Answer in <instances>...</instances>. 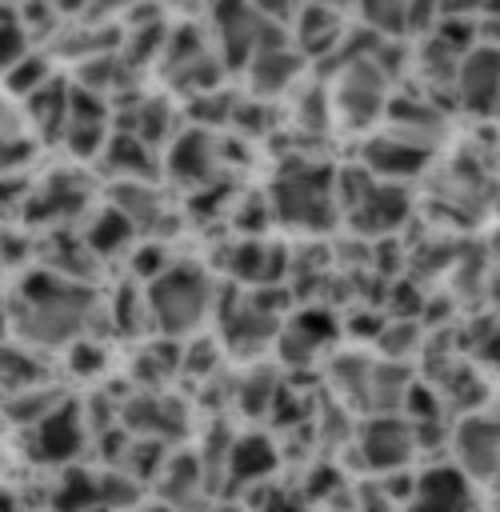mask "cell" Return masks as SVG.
Segmentation results:
<instances>
[{"label": "cell", "instance_id": "1", "mask_svg": "<svg viewBox=\"0 0 500 512\" xmlns=\"http://www.w3.org/2000/svg\"><path fill=\"white\" fill-rule=\"evenodd\" d=\"M4 304H8L12 340H20L44 356H60L68 344H76L84 336H96V340L112 336L108 312H104V288L60 280L36 264L24 268L4 288Z\"/></svg>", "mask_w": 500, "mask_h": 512}, {"label": "cell", "instance_id": "2", "mask_svg": "<svg viewBox=\"0 0 500 512\" xmlns=\"http://www.w3.org/2000/svg\"><path fill=\"white\" fill-rule=\"evenodd\" d=\"M332 176H336V164L332 160H320V156H284L272 168L268 184H264V200H268L272 224L284 228V232H296L304 240L332 232L340 224Z\"/></svg>", "mask_w": 500, "mask_h": 512}, {"label": "cell", "instance_id": "3", "mask_svg": "<svg viewBox=\"0 0 500 512\" xmlns=\"http://www.w3.org/2000/svg\"><path fill=\"white\" fill-rule=\"evenodd\" d=\"M216 300H220L216 272L196 260H180V256L152 284H144V308H148L152 336H164V340L200 336L216 312Z\"/></svg>", "mask_w": 500, "mask_h": 512}, {"label": "cell", "instance_id": "4", "mask_svg": "<svg viewBox=\"0 0 500 512\" xmlns=\"http://www.w3.org/2000/svg\"><path fill=\"white\" fill-rule=\"evenodd\" d=\"M324 80L328 92V112H332V132H348V136H368L380 128L388 96H392V80L388 72L372 60V56H356V60H340L324 72H316Z\"/></svg>", "mask_w": 500, "mask_h": 512}, {"label": "cell", "instance_id": "5", "mask_svg": "<svg viewBox=\"0 0 500 512\" xmlns=\"http://www.w3.org/2000/svg\"><path fill=\"white\" fill-rule=\"evenodd\" d=\"M92 208H96L92 168L56 164V168L32 176V188L16 216L28 232H52V228H76Z\"/></svg>", "mask_w": 500, "mask_h": 512}, {"label": "cell", "instance_id": "6", "mask_svg": "<svg viewBox=\"0 0 500 512\" xmlns=\"http://www.w3.org/2000/svg\"><path fill=\"white\" fill-rule=\"evenodd\" d=\"M456 116L452 108H444L440 100L424 96V92H404V88H392L388 96V108H384V120L380 128L428 156L444 152L452 140H456Z\"/></svg>", "mask_w": 500, "mask_h": 512}, {"label": "cell", "instance_id": "7", "mask_svg": "<svg viewBox=\"0 0 500 512\" xmlns=\"http://www.w3.org/2000/svg\"><path fill=\"white\" fill-rule=\"evenodd\" d=\"M120 428L132 440H152V444L172 448V444H180V440L192 436V408L172 388L128 392L120 400Z\"/></svg>", "mask_w": 500, "mask_h": 512}, {"label": "cell", "instance_id": "8", "mask_svg": "<svg viewBox=\"0 0 500 512\" xmlns=\"http://www.w3.org/2000/svg\"><path fill=\"white\" fill-rule=\"evenodd\" d=\"M160 172H164V184L184 188V196L216 184L228 172V164H224V136L184 124L176 132V140L160 152Z\"/></svg>", "mask_w": 500, "mask_h": 512}, {"label": "cell", "instance_id": "9", "mask_svg": "<svg viewBox=\"0 0 500 512\" xmlns=\"http://www.w3.org/2000/svg\"><path fill=\"white\" fill-rule=\"evenodd\" d=\"M496 412L480 408L468 416H456L448 428V464L476 488H488L496 480Z\"/></svg>", "mask_w": 500, "mask_h": 512}, {"label": "cell", "instance_id": "10", "mask_svg": "<svg viewBox=\"0 0 500 512\" xmlns=\"http://www.w3.org/2000/svg\"><path fill=\"white\" fill-rule=\"evenodd\" d=\"M24 440V456L32 464H48V468H72V460L80 456V448L88 444V428L76 404V392L40 424H32L28 432H20Z\"/></svg>", "mask_w": 500, "mask_h": 512}, {"label": "cell", "instance_id": "11", "mask_svg": "<svg viewBox=\"0 0 500 512\" xmlns=\"http://www.w3.org/2000/svg\"><path fill=\"white\" fill-rule=\"evenodd\" d=\"M352 448L360 456V464L368 472H404L408 460L420 452L416 448V432L404 416H360L356 432H352Z\"/></svg>", "mask_w": 500, "mask_h": 512}, {"label": "cell", "instance_id": "12", "mask_svg": "<svg viewBox=\"0 0 500 512\" xmlns=\"http://www.w3.org/2000/svg\"><path fill=\"white\" fill-rule=\"evenodd\" d=\"M112 136V104L92 96V92H80L72 84V100H68V120H64V132H60V152L68 156V164H80V168H92L96 156L104 152Z\"/></svg>", "mask_w": 500, "mask_h": 512}, {"label": "cell", "instance_id": "13", "mask_svg": "<svg viewBox=\"0 0 500 512\" xmlns=\"http://www.w3.org/2000/svg\"><path fill=\"white\" fill-rule=\"evenodd\" d=\"M288 248L272 236H236L220 260V272L236 288H284L288 276Z\"/></svg>", "mask_w": 500, "mask_h": 512}, {"label": "cell", "instance_id": "14", "mask_svg": "<svg viewBox=\"0 0 500 512\" xmlns=\"http://www.w3.org/2000/svg\"><path fill=\"white\" fill-rule=\"evenodd\" d=\"M308 72H312V64L288 40L272 44V48L256 52L248 60V68L240 72V96H252V100H264V104H284Z\"/></svg>", "mask_w": 500, "mask_h": 512}, {"label": "cell", "instance_id": "15", "mask_svg": "<svg viewBox=\"0 0 500 512\" xmlns=\"http://www.w3.org/2000/svg\"><path fill=\"white\" fill-rule=\"evenodd\" d=\"M352 164H360V172H368L380 184L408 188V180H420L432 168V156L412 148V144H404V140H396V136H388L384 128H376V132L360 136Z\"/></svg>", "mask_w": 500, "mask_h": 512}, {"label": "cell", "instance_id": "16", "mask_svg": "<svg viewBox=\"0 0 500 512\" xmlns=\"http://www.w3.org/2000/svg\"><path fill=\"white\" fill-rule=\"evenodd\" d=\"M452 112L488 124L496 116V44H476L452 76Z\"/></svg>", "mask_w": 500, "mask_h": 512}, {"label": "cell", "instance_id": "17", "mask_svg": "<svg viewBox=\"0 0 500 512\" xmlns=\"http://www.w3.org/2000/svg\"><path fill=\"white\" fill-rule=\"evenodd\" d=\"M352 16L344 8H328V4H300L292 8V20H288V44L308 60V64H324L344 32H348Z\"/></svg>", "mask_w": 500, "mask_h": 512}, {"label": "cell", "instance_id": "18", "mask_svg": "<svg viewBox=\"0 0 500 512\" xmlns=\"http://www.w3.org/2000/svg\"><path fill=\"white\" fill-rule=\"evenodd\" d=\"M92 176H104V184H164L160 152H152L148 144H140L136 136L116 132V128H112L104 152L96 156Z\"/></svg>", "mask_w": 500, "mask_h": 512}, {"label": "cell", "instance_id": "19", "mask_svg": "<svg viewBox=\"0 0 500 512\" xmlns=\"http://www.w3.org/2000/svg\"><path fill=\"white\" fill-rule=\"evenodd\" d=\"M340 336V320L336 312H324V308H304L296 316H288L276 332V352L284 364H316L320 356H328L324 348Z\"/></svg>", "mask_w": 500, "mask_h": 512}, {"label": "cell", "instance_id": "20", "mask_svg": "<svg viewBox=\"0 0 500 512\" xmlns=\"http://www.w3.org/2000/svg\"><path fill=\"white\" fill-rule=\"evenodd\" d=\"M408 512H476V484H468L448 460L428 464L412 480Z\"/></svg>", "mask_w": 500, "mask_h": 512}, {"label": "cell", "instance_id": "21", "mask_svg": "<svg viewBox=\"0 0 500 512\" xmlns=\"http://www.w3.org/2000/svg\"><path fill=\"white\" fill-rule=\"evenodd\" d=\"M276 464H280V452L268 432H236L220 476L228 480V492H244L252 484H268Z\"/></svg>", "mask_w": 500, "mask_h": 512}, {"label": "cell", "instance_id": "22", "mask_svg": "<svg viewBox=\"0 0 500 512\" xmlns=\"http://www.w3.org/2000/svg\"><path fill=\"white\" fill-rule=\"evenodd\" d=\"M68 100H72V80L64 72H56L44 88H36L28 100H20L28 132L40 144V152L60 144V132H64V120H68Z\"/></svg>", "mask_w": 500, "mask_h": 512}, {"label": "cell", "instance_id": "23", "mask_svg": "<svg viewBox=\"0 0 500 512\" xmlns=\"http://www.w3.org/2000/svg\"><path fill=\"white\" fill-rule=\"evenodd\" d=\"M76 232H80L84 248H88L100 264H108V260H116V256H128V248L136 244L132 224H128L112 204H104V200H96V208L76 224Z\"/></svg>", "mask_w": 500, "mask_h": 512}, {"label": "cell", "instance_id": "24", "mask_svg": "<svg viewBox=\"0 0 500 512\" xmlns=\"http://www.w3.org/2000/svg\"><path fill=\"white\" fill-rule=\"evenodd\" d=\"M52 376V356L20 344V340H4L0 344V396H16L24 388L48 384Z\"/></svg>", "mask_w": 500, "mask_h": 512}, {"label": "cell", "instance_id": "25", "mask_svg": "<svg viewBox=\"0 0 500 512\" xmlns=\"http://www.w3.org/2000/svg\"><path fill=\"white\" fill-rule=\"evenodd\" d=\"M72 392L60 384V380H48V384H36V388H24L16 396H4L0 400V412L4 420L12 424V432H28L32 424H40L44 416H52Z\"/></svg>", "mask_w": 500, "mask_h": 512}, {"label": "cell", "instance_id": "26", "mask_svg": "<svg viewBox=\"0 0 500 512\" xmlns=\"http://www.w3.org/2000/svg\"><path fill=\"white\" fill-rule=\"evenodd\" d=\"M232 380H236L232 384V408H240L248 420L272 412V400L280 392V380H276V372H268V364H248Z\"/></svg>", "mask_w": 500, "mask_h": 512}, {"label": "cell", "instance_id": "27", "mask_svg": "<svg viewBox=\"0 0 500 512\" xmlns=\"http://www.w3.org/2000/svg\"><path fill=\"white\" fill-rule=\"evenodd\" d=\"M60 68L52 64V56L44 48H28L12 68L0 72V92L12 96V100H28L36 88H44Z\"/></svg>", "mask_w": 500, "mask_h": 512}, {"label": "cell", "instance_id": "28", "mask_svg": "<svg viewBox=\"0 0 500 512\" xmlns=\"http://www.w3.org/2000/svg\"><path fill=\"white\" fill-rule=\"evenodd\" d=\"M56 360H60L64 368H72V376H76V380H88V384H96V380L108 372V364H112V352H108V340L84 336V340L68 344V348H64Z\"/></svg>", "mask_w": 500, "mask_h": 512}, {"label": "cell", "instance_id": "29", "mask_svg": "<svg viewBox=\"0 0 500 512\" xmlns=\"http://www.w3.org/2000/svg\"><path fill=\"white\" fill-rule=\"evenodd\" d=\"M52 508L56 512H92L96 508V476L68 468V476L60 480V488L52 496Z\"/></svg>", "mask_w": 500, "mask_h": 512}, {"label": "cell", "instance_id": "30", "mask_svg": "<svg viewBox=\"0 0 500 512\" xmlns=\"http://www.w3.org/2000/svg\"><path fill=\"white\" fill-rule=\"evenodd\" d=\"M12 472V444L8 440H0V484H4V476Z\"/></svg>", "mask_w": 500, "mask_h": 512}, {"label": "cell", "instance_id": "31", "mask_svg": "<svg viewBox=\"0 0 500 512\" xmlns=\"http://www.w3.org/2000/svg\"><path fill=\"white\" fill-rule=\"evenodd\" d=\"M12 340V328H8V304H4V292H0V344Z\"/></svg>", "mask_w": 500, "mask_h": 512}, {"label": "cell", "instance_id": "32", "mask_svg": "<svg viewBox=\"0 0 500 512\" xmlns=\"http://www.w3.org/2000/svg\"><path fill=\"white\" fill-rule=\"evenodd\" d=\"M208 512H248V508L244 504H212Z\"/></svg>", "mask_w": 500, "mask_h": 512}, {"label": "cell", "instance_id": "33", "mask_svg": "<svg viewBox=\"0 0 500 512\" xmlns=\"http://www.w3.org/2000/svg\"><path fill=\"white\" fill-rule=\"evenodd\" d=\"M140 512V508H136ZM144 512H168V508H160V504H152V508H144Z\"/></svg>", "mask_w": 500, "mask_h": 512}]
</instances>
